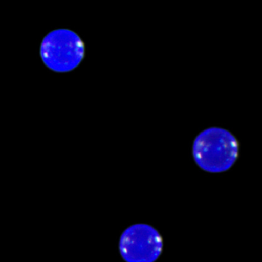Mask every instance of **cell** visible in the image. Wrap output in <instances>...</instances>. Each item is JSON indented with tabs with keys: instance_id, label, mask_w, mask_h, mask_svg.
I'll list each match as a JSON object with an SVG mask.
<instances>
[{
	"instance_id": "cell-2",
	"label": "cell",
	"mask_w": 262,
	"mask_h": 262,
	"mask_svg": "<svg viewBox=\"0 0 262 262\" xmlns=\"http://www.w3.org/2000/svg\"><path fill=\"white\" fill-rule=\"evenodd\" d=\"M85 46L80 36L69 29H57L49 33L40 46L44 65L55 73H70L83 60Z\"/></svg>"
},
{
	"instance_id": "cell-1",
	"label": "cell",
	"mask_w": 262,
	"mask_h": 262,
	"mask_svg": "<svg viewBox=\"0 0 262 262\" xmlns=\"http://www.w3.org/2000/svg\"><path fill=\"white\" fill-rule=\"evenodd\" d=\"M240 144L228 130L211 127L201 132L192 145L196 165L208 173L228 171L238 159Z\"/></svg>"
},
{
	"instance_id": "cell-3",
	"label": "cell",
	"mask_w": 262,
	"mask_h": 262,
	"mask_svg": "<svg viewBox=\"0 0 262 262\" xmlns=\"http://www.w3.org/2000/svg\"><path fill=\"white\" fill-rule=\"evenodd\" d=\"M119 249L125 262H156L162 254L163 239L154 227L136 224L122 233Z\"/></svg>"
}]
</instances>
